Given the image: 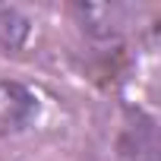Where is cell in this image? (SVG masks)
<instances>
[{"instance_id":"6da1fadb","label":"cell","mask_w":161,"mask_h":161,"mask_svg":"<svg viewBox=\"0 0 161 161\" xmlns=\"http://www.w3.org/2000/svg\"><path fill=\"white\" fill-rule=\"evenodd\" d=\"M41 114V101L38 92L13 82V79H0V133H25L32 130V123Z\"/></svg>"},{"instance_id":"7a4b0ae2","label":"cell","mask_w":161,"mask_h":161,"mask_svg":"<svg viewBox=\"0 0 161 161\" xmlns=\"http://www.w3.org/2000/svg\"><path fill=\"white\" fill-rule=\"evenodd\" d=\"M73 13H76L79 25H82V32L108 41V38H117L123 32L133 7H123V3H86L82 7L79 3V7H73Z\"/></svg>"},{"instance_id":"3957f363","label":"cell","mask_w":161,"mask_h":161,"mask_svg":"<svg viewBox=\"0 0 161 161\" xmlns=\"http://www.w3.org/2000/svg\"><path fill=\"white\" fill-rule=\"evenodd\" d=\"M32 22L16 10V7H0V47L3 51H19L29 41Z\"/></svg>"}]
</instances>
